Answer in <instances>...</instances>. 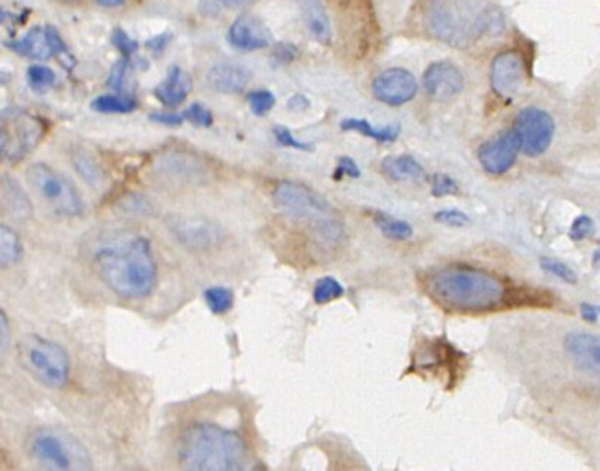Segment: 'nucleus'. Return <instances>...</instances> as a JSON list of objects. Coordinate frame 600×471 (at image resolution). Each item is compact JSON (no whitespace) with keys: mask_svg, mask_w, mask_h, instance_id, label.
<instances>
[{"mask_svg":"<svg viewBox=\"0 0 600 471\" xmlns=\"http://www.w3.org/2000/svg\"><path fill=\"white\" fill-rule=\"evenodd\" d=\"M418 10L427 36L453 48H470L505 28L492 0H420Z\"/></svg>","mask_w":600,"mask_h":471,"instance_id":"nucleus-1","label":"nucleus"},{"mask_svg":"<svg viewBox=\"0 0 600 471\" xmlns=\"http://www.w3.org/2000/svg\"><path fill=\"white\" fill-rule=\"evenodd\" d=\"M177 462L190 471H242L251 466V453L238 431L207 420L183 429Z\"/></svg>","mask_w":600,"mask_h":471,"instance_id":"nucleus-2","label":"nucleus"},{"mask_svg":"<svg viewBox=\"0 0 600 471\" xmlns=\"http://www.w3.org/2000/svg\"><path fill=\"white\" fill-rule=\"evenodd\" d=\"M95 263L103 284L119 297L144 299L155 287V256L152 244L142 236L102 247Z\"/></svg>","mask_w":600,"mask_h":471,"instance_id":"nucleus-3","label":"nucleus"},{"mask_svg":"<svg viewBox=\"0 0 600 471\" xmlns=\"http://www.w3.org/2000/svg\"><path fill=\"white\" fill-rule=\"evenodd\" d=\"M427 284L433 299L455 311H492L506 301V285L499 277L470 265L439 269Z\"/></svg>","mask_w":600,"mask_h":471,"instance_id":"nucleus-4","label":"nucleus"},{"mask_svg":"<svg viewBox=\"0 0 600 471\" xmlns=\"http://www.w3.org/2000/svg\"><path fill=\"white\" fill-rule=\"evenodd\" d=\"M19 358L26 370L50 389H62L70 376V359L63 346L45 337H24L19 344Z\"/></svg>","mask_w":600,"mask_h":471,"instance_id":"nucleus-5","label":"nucleus"},{"mask_svg":"<svg viewBox=\"0 0 600 471\" xmlns=\"http://www.w3.org/2000/svg\"><path fill=\"white\" fill-rule=\"evenodd\" d=\"M28 185L48 204V209L60 216L74 218L83 212V199L78 188L60 171L48 164L37 162L26 171Z\"/></svg>","mask_w":600,"mask_h":471,"instance_id":"nucleus-6","label":"nucleus"},{"mask_svg":"<svg viewBox=\"0 0 600 471\" xmlns=\"http://www.w3.org/2000/svg\"><path fill=\"white\" fill-rule=\"evenodd\" d=\"M32 457L48 469H85L89 467V455L83 451L78 442L55 429H39L30 436Z\"/></svg>","mask_w":600,"mask_h":471,"instance_id":"nucleus-7","label":"nucleus"},{"mask_svg":"<svg viewBox=\"0 0 600 471\" xmlns=\"http://www.w3.org/2000/svg\"><path fill=\"white\" fill-rule=\"evenodd\" d=\"M342 39L356 45V52L365 54L378 37V21L373 0H330Z\"/></svg>","mask_w":600,"mask_h":471,"instance_id":"nucleus-8","label":"nucleus"},{"mask_svg":"<svg viewBox=\"0 0 600 471\" xmlns=\"http://www.w3.org/2000/svg\"><path fill=\"white\" fill-rule=\"evenodd\" d=\"M514 135L518 138L520 152L530 159L544 155L555 140L553 116L539 107H525L518 112Z\"/></svg>","mask_w":600,"mask_h":471,"instance_id":"nucleus-9","label":"nucleus"},{"mask_svg":"<svg viewBox=\"0 0 600 471\" xmlns=\"http://www.w3.org/2000/svg\"><path fill=\"white\" fill-rule=\"evenodd\" d=\"M273 199L282 211L297 219H309L317 223L319 219L333 216L332 204L325 197L293 181H280L275 186Z\"/></svg>","mask_w":600,"mask_h":471,"instance_id":"nucleus-10","label":"nucleus"},{"mask_svg":"<svg viewBox=\"0 0 600 471\" xmlns=\"http://www.w3.org/2000/svg\"><path fill=\"white\" fill-rule=\"evenodd\" d=\"M527 81L525 57L518 50H505L494 57L490 65L492 91L501 100L516 98Z\"/></svg>","mask_w":600,"mask_h":471,"instance_id":"nucleus-11","label":"nucleus"},{"mask_svg":"<svg viewBox=\"0 0 600 471\" xmlns=\"http://www.w3.org/2000/svg\"><path fill=\"white\" fill-rule=\"evenodd\" d=\"M373 95L390 107L406 105L418 95V81L406 69H387L374 78Z\"/></svg>","mask_w":600,"mask_h":471,"instance_id":"nucleus-12","label":"nucleus"},{"mask_svg":"<svg viewBox=\"0 0 600 471\" xmlns=\"http://www.w3.org/2000/svg\"><path fill=\"white\" fill-rule=\"evenodd\" d=\"M520 153V144L516 135L514 131H506L501 133L497 136H494L492 140L484 142L479 147V162L482 166V169L487 171L489 175H505L512 169V166L516 164Z\"/></svg>","mask_w":600,"mask_h":471,"instance_id":"nucleus-13","label":"nucleus"},{"mask_svg":"<svg viewBox=\"0 0 600 471\" xmlns=\"http://www.w3.org/2000/svg\"><path fill=\"white\" fill-rule=\"evenodd\" d=\"M423 91L437 102H448L464 91V76L449 62H437L427 67L422 78Z\"/></svg>","mask_w":600,"mask_h":471,"instance_id":"nucleus-14","label":"nucleus"},{"mask_svg":"<svg viewBox=\"0 0 600 471\" xmlns=\"http://www.w3.org/2000/svg\"><path fill=\"white\" fill-rule=\"evenodd\" d=\"M226 39L233 48L240 52H254L271 45V32L259 17L242 13L240 17H236L231 28H228Z\"/></svg>","mask_w":600,"mask_h":471,"instance_id":"nucleus-15","label":"nucleus"},{"mask_svg":"<svg viewBox=\"0 0 600 471\" xmlns=\"http://www.w3.org/2000/svg\"><path fill=\"white\" fill-rule=\"evenodd\" d=\"M207 81L216 93L238 95L249 85L251 72L236 63H218L209 70Z\"/></svg>","mask_w":600,"mask_h":471,"instance_id":"nucleus-16","label":"nucleus"},{"mask_svg":"<svg viewBox=\"0 0 600 471\" xmlns=\"http://www.w3.org/2000/svg\"><path fill=\"white\" fill-rule=\"evenodd\" d=\"M192 93V78L181 67H171L166 79L155 88V96L168 107L181 105Z\"/></svg>","mask_w":600,"mask_h":471,"instance_id":"nucleus-17","label":"nucleus"},{"mask_svg":"<svg viewBox=\"0 0 600 471\" xmlns=\"http://www.w3.org/2000/svg\"><path fill=\"white\" fill-rule=\"evenodd\" d=\"M299 4L306 26L309 29V36L319 41L321 45L332 43V24L323 0H295Z\"/></svg>","mask_w":600,"mask_h":471,"instance_id":"nucleus-18","label":"nucleus"},{"mask_svg":"<svg viewBox=\"0 0 600 471\" xmlns=\"http://www.w3.org/2000/svg\"><path fill=\"white\" fill-rule=\"evenodd\" d=\"M563 348L575 361L600 368V335L571 332L563 339Z\"/></svg>","mask_w":600,"mask_h":471,"instance_id":"nucleus-19","label":"nucleus"},{"mask_svg":"<svg viewBox=\"0 0 600 471\" xmlns=\"http://www.w3.org/2000/svg\"><path fill=\"white\" fill-rule=\"evenodd\" d=\"M8 48H12L13 52H17L19 55L24 57H30V59H48L53 55L48 34H46V28H32L30 32H28L22 39L8 43Z\"/></svg>","mask_w":600,"mask_h":471,"instance_id":"nucleus-20","label":"nucleus"},{"mask_svg":"<svg viewBox=\"0 0 600 471\" xmlns=\"http://www.w3.org/2000/svg\"><path fill=\"white\" fill-rule=\"evenodd\" d=\"M382 169L392 181H413V183H416V181L425 179V169L411 155L387 157L382 164Z\"/></svg>","mask_w":600,"mask_h":471,"instance_id":"nucleus-21","label":"nucleus"},{"mask_svg":"<svg viewBox=\"0 0 600 471\" xmlns=\"http://www.w3.org/2000/svg\"><path fill=\"white\" fill-rule=\"evenodd\" d=\"M0 202H3V209L13 218L24 219L32 214L30 201H28L26 194L19 188L15 181H0Z\"/></svg>","mask_w":600,"mask_h":471,"instance_id":"nucleus-22","label":"nucleus"},{"mask_svg":"<svg viewBox=\"0 0 600 471\" xmlns=\"http://www.w3.org/2000/svg\"><path fill=\"white\" fill-rule=\"evenodd\" d=\"M342 131H356L363 136H368L378 142H394L399 135V126H385V128H373L363 118H347L339 126Z\"/></svg>","mask_w":600,"mask_h":471,"instance_id":"nucleus-23","label":"nucleus"},{"mask_svg":"<svg viewBox=\"0 0 600 471\" xmlns=\"http://www.w3.org/2000/svg\"><path fill=\"white\" fill-rule=\"evenodd\" d=\"M22 256V244L13 228L0 223V268L15 265Z\"/></svg>","mask_w":600,"mask_h":471,"instance_id":"nucleus-24","label":"nucleus"},{"mask_svg":"<svg viewBox=\"0 0 600 471\" xmlns=\"http://www.w3.org/2000/svg\"><path fill=\"white\" fill-rule=\"evenodd\" d=\"M374 223L380 228V232L389 240L404 242V240H409L413 236V227L407 221L398 219V218H394L390 214H385V212H374Z\"/></svg>","mask_w":600,"mask_h":471,"instance_id":"nucleus-25","label":"nucleus"},{"mask_svg":"<svg viewBox=\"0 0 600 471\" xmlns=\"http://www.w3.org/2000/svg\"><path fill=\"white\" fill-rule=\"evenodd\" d=\"M135 98L124 95H103L93 102V109L105 114H126L135 111Z\"/></svg>","mask_w":600,"mask_h":471,"instance_id":"nucleus-26","label":"nucleus"},{"mask_svg":"<svg viewBox=\"0 0 600 471\" xmlns=\"http://www.w3.org/2000/svg\"><path fill=\"white\" fill-rule=\"evenodd\" d=\"M179 238L193 247H205L214 242V228L205 223L193 221L179 232Z\"/></svg>","mask_w":600,"mask_h":471,"instance_id":"nucleus-27","label":"nucleus"},{"mask_svg":"<svg viewBox=\"0 0 600 471\" xmlns=\"http://www.w3.org/2000/svg\"><path fill=\"white\" fill-rule=\"evenodd\" d=\"M205 301L212 313L223 315L233 308L234 294L231 289H226V287H210L205 291Z\"/></svg>","mask_w":600,"mask_h":471,"instance_id":"nucleus-28","label":"nucleus"},{"mask_svg":"<svg viewBox=\"0 0 600 471\" xmlns=\"http://www.w3.org/2000/svg\"><path fill=\"white\" fill-rule=\"evenodd\" d=\"M342 285L339 284V280H335L333 277H323L317 280L316 287H313V301L317 304H328L339 297H342Z\"/></svg>","mask_w":600,"mask_h":471,"instance_id":"nucleus-29","label":"nucleus"},{"mask_svg":"<svg viewBox=\"0 0 600 471\" xmlns=\"http://www.w3.org/2000/svg\"><path fill=\"white\" fill-rule=\"evenodd\" d=\"M539 265H541V269H544L546 273H549L551 277H556L558 280L565 282V284H577L579 277L577 273L569 268L567 263L560 261V260H555V258H541L539 260Z\"/></svg>","mask_w":600,"mask_h":471,"instance_id":"nucleus-30","label":"nucleus"},{"mask_svg":"<svg viewBox=\"0 0 600 471\" xmlns=\"http://www.w3.org/2000/svg\"><path fill=\"white\" fill-rule=\"evenodd\" d=\"M275 102H276L275 95L269 91H264V88L262 91H252L247 95V103L252 114L256 116H266L275 107Z\"/></svg>","mask_w":600,"mask_h":471,"instance_id":"nucleus-31","label":"nucleus"},{"mask_svg":"<svg viewBox=\"0 0 600 471\" xmlns=\"http://www.w3.org/2000/svg\"><path fill=\"white\" fill-rule=\"evenodd\" d=\"M28 81H30V87L34 88V91H46L48 87L53 85L55 74L48 67L34 65L28 69Z\"/></svg>","mask_w":600,"mask_h":471,"instance_id":"nucleus-32","label":"nucleus"},{"mask_svg":"<svg viewBox=\"0 0 600 471\" xmlns=\"http://www.w3.org/2000/svg\"><path fill=\"white\" fill-rule=\"evenodd\" d=\"M595 230H596L595 221L589 216L582 214V216L575 218L573 223H571V227H569V238L573 240V242H582V240L591 238V236L595 234Z\"/></svg>","mask_w":600,"mask_h":471,"instance_id":"nucleus-33","label":"nucleus"},{"mask_svg":"<svg viewBox=\"0 0 600 471\" xmlns=\"http://www.w3.org/2000/svg\"><path fill=\"white\" fill-rule=\"evenodd\" d=\"M185 120L192 122L193 126H199V128H210L212 122H214V118H212V112L203 105V103H192L185 112Z\"/></svg>","mask_w":600,"mask_h":471,"instance_id":"nucleus-34","label":"nucleus"},{"mask_svg":"<svg viewBox=\"0 0 600 471\" xmlns=\"http://www.w3.org/2000/svg\"><path fill=\"white\" fill-rule=\"evenodd\" d=\"M432 192L435 197H446V195H453L459 192V186L451 179L449 175L446 173H437L433 175V181H432Z\"/></svg>","mask_w":600,"mask_h":471,"instance_id":"nucleus-35","label":"nucleus"},{"mask_svg":"<svg viewBox=\"0 0 600 471\" xmlns=\"http://www.w3.org/2000/svg\"><path fill=\"white\" fill-rule=\"evenodd\" d=\"M273 135L282 147H292V150H300V152H309L311 150L309 144H304V142L297 140L290 129H285L282 126H276L273 129Z\"/></svg>","mask_w":600,"mask_h":471,"instance_id":"nucleus-36","label":"nucleus"},{"mask_svg":"<svg viewBox=\"0 0 600 471\" xmlns=\"http://www.w3.org/2000/svg\"><path fill=\"white\" fill-rule=\"evenodd\" d=\"M435 219L448 227H468L470 225V218L464 212L455 211V209H446V211L437 212Z\"/></svg>","mask_w":600,"mask_h":471,"instance_id":"nucleus-37","label":"nucleus"},{"mask_svg":"<svg viewBox=\"0 0 600 471\" xmlns=\"http://www.w3.org/2000/svg\"><path fill=\"white\" fill-rule=\"evenodd\" d=\"M112 43L124 54V57H131L138 50V43L135 39H131L122 28H117L112 32Z\"/></svg>","mask_w":600,"mask_h":471,"instance_id":"nucleus-38","label":"nucleus"},{"mask_svg":"<svg viewBox=\"0 0 600 471\" xmlns=\"http://www.w3.org/2000/svg\"><path fill=\"white\" fill-rule=\"evenodd\" d=\"M297 55H299V50L292 43H278L273 48V59H275V63H278V65L292 63Z\"/></svg>","mask_w":600,"mask_h":471,"instance_id":"nucleus-39","label":"nucleus"},{"mask_svg":"<svg viewBox=\"0 0 600 471\" xmlns=\"http://www.w3.org/2000/svg\"><path fill=\"white\" fill-rule=\"evenodd\" d=\"M127 74V57L120 59V62L112 67L111 76H109V87L114 88V91H122L124 88V79Z\"/></svg>","mask_w":600,"mask_h":471,"instance_id":"nucleus-40","label":"nucleus"},{"mask_svg":"<svg viewBox=\"0 0 600 471\" xmlns=\"http://www.w3.org/2000/svg\"><path fill=\"white\" fill-rule=\"evenodd\" d=\"M341 177H350V179H358V177H361V169L354 162V159L350 157L339 159L337 169H335V179H341Z\"/></svg>","mask_w":600,"mask_h":471,"instance_id":"nucleus-41","label":"nucleus"},{"mask_svg":"<svg viewBox=\"0 0 600 471\" xmlns=\"http://www.w3.org/2000/svg\"><path fill=\"white\" fill-rule=\"evenodd\" d=\"M10 341H12V328H10V320L6 317V313L0 310V358L4 356L10 348Z\"/></svg>","mask_w":600,"mask_h":471,"instance_id":"nucleus-42","label":"nucleus"},{"mask_svg":"<svg viewBox=\"0 0 600 471\" xmlns=\"http://www.w3.org/2000/svg\"><path fill=\"white\" fill-rule=\"evenodd\" d=\"M150 118L153 122H159V124H164V126H169V128L181 126L185 122V116L176 114V112H153Z\"/></svg>","mask_w":600,"mask_h":471,"instance_id":"nucleus-43","label":"nucleus"},{"mask_svg":"<svg viewBox=\"0 0 600 471\" xmlns=\"http://www.w3.org/2000/svg\"><path fill=\"white\" fill-rule=\"evenodd\" d=\"M580 317L586 320V322H591L595 324L600 317V304H591V302H582L580 304Z\"/></svg>","mask_w":600,"mask_h":471,"instance_id":"nucleus-44","label":"nucleus"},{"mask_svg":"<svg viewBox=\"0 0 600 471\" xmlns=\"http://www.w3.org/2000/svg\"><path fill=\"white\" fill-rule=\"evenodd\" d=\"M169 39H171V36H169V34H162V36H157V37L150 39V41L146 43V46H148L152 52H155V54H160V52H162V50L168 46Z\"/></svg>","mask_w":600,"mask_h":471,"instance_id":"nucleus-45","label":"nucleus"},{"mask_svg":"<svg viewBox=\"0 0 600 471\" xmlns=\"http://www.w3.org/2000/svg\"><path fill=\"white\" fill-rule=\"evenodd\" d=\"M288 107L292 111H295V112H300V111H306L309 107V100L306 96H302V95H295V96L290 98Z\"/></svg>","mask_w":600,"mask_h":471,"instance_id":"nucleus-46","label":"nucleus"},{"mask_svg":"<svg viewBox=\"0 0 600 471\" xmlns=\"http://www.w3.org/2000/svg\"><path fill=\"white\" fill-rule=\"evenodd\" d=\"M256 3V0H219V4L225 8H243Z\"/></svg>","mask_w":600,"mask_h":471,"instance_id":"nucleus-47","label":"nucleus"},{"mask_svg":"<svg viewBox=\"0 0 600 471\" xmlns=\"http://www.w3.org/2000/svg\"><path fill=\"white\" fill-rule=\"evenodd\" d=\"M96 3L103 8H119L126 3V0H96Z\"/></svg>","mask_w":600,"mask_h":471,"instance_id":"nucleus-48","label":"nucleus"},{"mask_svg":"<svg viewBox=\"0 0 600 471\" xmlns=\"http://www.w3.org/2000/svg\"><path fill=\"white\" fill-rule=\"evenodd\" d=\"M6 152H8V136L0 131V161L4 159Z\"/></svg>","mask_w":600,"mask_h":471,"instance_id":"nucleus-49","label":"nucleus"},{"mask_svg":"<svg viewBox=\"0 0 600 471\" xmlns=\"http://www.w3.org/2000/svg\"><path fill=\"white\" fill-rule=\"evenodd\" d=\"M593 265H595V268L600 271V245H598V249H596L595 254H593Z\"/></svg>","mask_w":600,"mask_h":471,"instance_id":"nucleus-50","label":"nucleus"},{"mask_svg":"<svg viewBox=\"0 0 600 471\" xmlns=\"http://www.w3.org/2000/svg\"><path fill=\"white\" fill-rule=\"evenodd\" d=\"M57 3H62V4H76V3H79V0H57Z\"/></svg>","mask_w":600,"mask_h":471,"instance_id":"nucleus-51","label":"nucleus"},{"mask_svg":"<svg viewBox=\"0 0 600 471\" xmlns=\"http://www.w3.org/2000/svg\"><path fill=\"white\" fill-rule=\"evenodd\" d=\"M3 21H4V12H3V8H0V24H3Z\"/></svg>","mask_w":600,"mask_h":471,"instance_id":"nucleus-52","label":"nucleus"}]
</instances>
